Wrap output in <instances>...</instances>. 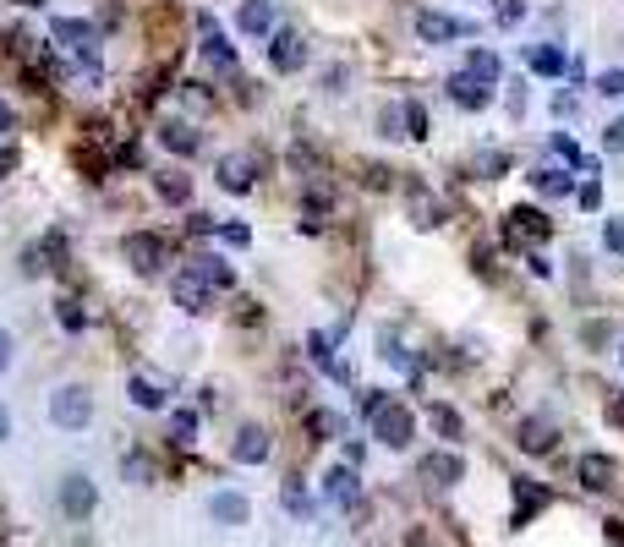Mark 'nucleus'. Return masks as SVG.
<instances>
[{
  "label": "nucleus",
  "mask_w": 624,
  "mask_h": 547,
  "mask_svg": "<svg viewBox=\"0 0 624 547\" xmlns=\"http://www.w3.org/2000/svg\"><path fill=\"white\" fill-rule=\"evenodd\" d=\"M548 236H553V219L542 208L520 203L504 214V247H531V241H548Z\"/></svg>",
  "instance_id": "f257e3e1"
},
{
  "label": "nucleus",
  "mask_w": 624,
  "mask_h": 547,
  "mask_svg": "<svg viewBox=\"0 0 624 547\" xmlns=\"http://www.w3.org/2000/svg\"><path fill=\"white\" fill-rule=\"evenodd\" d=\"M121 258L132 263L137 274H159V269H165V258H170V241L154 236V230H132V236L121 241Z\"/></svg>",
  "instance_id": "f03ea898"
},
{
  "label": "nucleus",
  "mask_w": 624,
  "mask_h": 547,
  "mask_svg": "<svg viewBox=\"0 0 624 547\" xmlns=\"http://www.w3.org/2000/svg\"><path fill=\"white\" fill-rule=\"evenodd\" d=\"M88 416H94V400H88L83 383H61V389L50 394V422L55 427H88Z\"/></svg>",
  "instance_id": "7ed1b4c3"
},
{
  "label": "nucleus",
  "mask_w": 624,
  "mask_h": 547,
  "mask_svg": "<svg viewBox=\"0 0 624 547\" xmlns=\"http://www.w3.org/2000/svg\"><path fill=\"white\" fill-rule=\"evenodd\" d=\"M50 39L61 44V50L83 55V61H94V55H99V28H94V22H83V17H55Z\"/></svg>",
  "instance_id": "20e7f679"
},
{
  "label": "nucleus",
  "mask_w": 624,
  "mask_h": 547,
  "mask_svg": "<svg viewBox=\"0 0 624 547\" xmlns=\"http://www.w3.org/2000/svg\"><path fill=\"white\" fill-rule=\"evenodd\" d=\"M477 22L471 17H444V11H416V39L422 44H449V39H471Z\"/></svg>",
  "instance_id": "39448f33"
},
{
  "label": "nucleus",
  "mask_w": 624,
  "mask_h": 547,
  "mask_svg": "<svg viewBox=\"0 0 624 547\" xmlns=\"http://www.w3.org/2000/svg\"><path fill=\"white\" fill-rule=\"evenodd\" d=\"M411 433H416V416L406 411V405H395V400H389L384 411L373 416V438H378L384 449H406Z\"/></svg>",
  "instance_id": "423d86ee"
},
{
  "label": "nucleus",
  "mask_w": 624,
  "mask_h": 547,
  "mask_svg": "<svg viewBox=\"0 0 624 547\" xmlns=\"http://www.w3.org/2000/svg\"><path fill=\"white\" fill-rule=\"evenodd\" d=\"M416 476H422L427 487H455L460 476H466V460H460V455H449V449H433V455H422V460H416Z\"/></svg>",
  "instance_id": "0eeeda50"
},
{
  "label": "nucleus",
  "mask_w": 624,
  "mask_h": 547,
  "mask_svg": "<svg viewBox=\"0 0 624 547\" xmlns=\"http://www.w3.org/2000/svg\"><path fill=\"white\" fill-rule=\"evenodd\" d=\"M515 444H520V455H553V449H559V427H553L548 416H526Z\"/></svg>",
  "instance_id": "6e6552de"
},
{
  "label": "nucleus",
  "mask_w": 624,
  "mask_h": 547,
  "mask_svg": "<svg viewBox=\"0 0 624 547\" xmlns=\"http://www.w3.org/2000/svg\"><path fill=\"white\" fill-rule=\"evenodd\" d=\"M94 504H99V487L88 482L83 471H77V476H66V482H61V509H66L72 520H88V515H94Z\"/></svg>",
  "instance_id": "1a4fd4ad"
},
{
  "label": "nucleus",
  "mask_w": 624,
  "mask_h": 547,
  "mask_svg": "<svg viewBox=\"0 0 624 547\" xmlns=\"http://www.w3.org/2000/svg\"><path fill=\"white\" fill-rule=\"evenodd\" d=\"M170 290H176V307H181V312H203L208 301H214V285H208L198 269H181Z\"/></svg>",
  "instance_id": "9d476101"
},
{
  "label": "nucleus",
  "mask_w": 624,
  "mask_h": 547,
  "mask_svg": "<svg viewBox=\"0 0 624 547\" xmlns=\"http://www.w3.org/2000/svg\"><path fill=\"white\" fill-rule=\"evenodd\" d=\"M214 176H219V186H225V192H247V186L258 181V154H225Z\"/></svg>",
  "instance_id": "9b49d317"
},
{
  "label": "nucleus",
  "mask_w": 624,
  "mask_h": 547,
  "mask_svg": "<svg viewBox=\"0 0 624 547\" xmlns=\"http://www.w3.org/2000/svg\"><path fill=\"white\" fill-rule=\"evenodd\" d=\"M269 66H274V72H302V66H307V44H302V33H274V44H269Z\"/></svg>",
  "instance_id": "f8f14e48"
},
{
  "label": "nucleus",
  "mask_w": 624,
  "mask_h": 547,
  "mask_svg": "<svg viewBox=\"0 0 624 547\" xmlns=\"http://www.w3.org/2000/svg\"><path fill=\"white\" fill-rule=\"evenodd\" d=\"M510 487H515V515H510V526H526L537 509H548V493H542L531 476H510Z\"/></svg>",
  "instance_id": "ddd939ff"
},
{
  "label": "nucleus",
  "mask_w": 624,
  "mask_h": 547,
  "mask_svg": "<svg viewBox=\"0 0 624 547\" xmlns=\"http://www.w3.org/2000/svg\"><path fill=\"white\" fill-rule=\"evenodd\" d=\"M230 455H236L241 465H263V460H269V433H263L258 422H247L236 433V444H230Z\"/></svg>",
  "instance_id": "4468645a"
},
{
  "label": "nucleus",
  "mask_w": 624,
  "mask_h": 547,
  "mask_svg": "<svg viewBox=\"0 0 624 547\" xmlns=\"http://www.w3.org/2000/svg\"><path fill=\"white\" fill-rule=\"evenodd\" d=\"M614 476H619V465L608 455H581V487H586V493H608Z\"/></svg>",
  "instance_id": "2eb2a0df"
},
{
  "label": "nucleus",
  "mask_w": 624,
  "mask_h": 547,
  "mask_svg": "<svg viewBox=\"0 0 624 547\" xmlns=\"http://www.w3.org/2000/svg\"><path fill=\"white\" fill-rule=\"evenodd\" d=\"M323 498H334V504H356V498H362V482H356L351 465H334V471L323 476Z\"/></svg>",
  "instance_id": "dca6fc26"
},
{
  "label": "nucleus",
  "mask_w": 624,
  "mask_h": 547,
  "mask_svg": "<svg viewBox=\"0 0 624 547\" xmlns=\"http://www.w3.org/2000/svg\"><path fill=\"white\" fill-rule=\"evenodd\" d=\"M159 143H165L170 154L187 159V154H198V148H203V132H192L187 121H165V126H159Z\"/></svg>",
  "instance_id": "f3484780"
},
{
  "label": "nucleus",
  "mask_w": 624,
  "mask_h": 547,
  "mask_svg": "<svg viewBox=\"0 0 624 547\" xmlns=\"http://www.w3.org/2000/svg\"><path fill=\"white\" fill-rule=\"evenodd\" d=\"M208 509H214L219 526H247V515H252V504L241 493H214V498H208Z\"/></svg>",
  "instance_id": "a211bd4d"
},
{
  "label": "nucleus",
  "mask_w": 624,
  "mask_h": 547,
  "mask_svg": "<svg viewBox=\"0 0 624 547\" xmlns=\"http://www.w3.org/2000/svg\"><path fill=\"white\" fill-rule=\"evenodd\" d=\"M466 77H471V83H482V88H493L504 77V61L493 50H471L466 55Z\"/></svg>",
  "instance_id": "6ab92c4d"
},
{
  "label": "nucleus",
  "mask_w": 624,
  "mask_h": 547,
  "mask_svg": "<svg viewBox=\"0 0 624 547\" xmlns=\"http://www.w3.org/2000/svg\"><path fill=\"white\" fill-rule=\"evenodd\" d=\"M449 99H455L460 110H488V99H493V93L482 88V83H471V77L460 72V77H449Z\"/></svg>",
  "instance_id": "aec40b11"
},
{
  "label": "nucleus",
  "mask_w": 624,
  "mask_h": 547,
  "mask_svg": "<svg viewBox=\"0 0 624 547\" xmlns=\"http://www.w3.org/2000/svg\"><path fill=\"white\" fill-rule=\"evenodd\" d=\"M241 33H274V0H247V6L236 11Z\"/></svg>",
  "instance_id": "412c9836"
},
{
  "label": "nucleus",
  "mask_w": 624,
  "mask_h": 547,
  "mask_svg": "<svg viewBox=\"0 0 624 547\" xmlns=\"http://www.w3.org/2000/svg\"><path fill=\"white\" fill-rule=\"evenodd\" d=\"M438 203H433V192H427V186H411V225L416 230H438Z\"/></svg>",
  "instance_id": "4be33fe9"
},
{
  "label": "nucleus",
  "mask_w": 624,
  "mask_h": 547,
  "mask_svg": "<svg viewBox=\"0 0 624 547\" xmlns=\"http://www.w3.org/2000/svg\"><path fill=\"white\" fill-rule=\"evenodd\" d=\"M526 61H531V72H537V77H559L564 66H570V61H564V50H559V44H531V55H526Z\"/></svg>",
  "instance_id": "5701e85b"
},
{
  "label": "nucleus",
  "mask_w": 624,
  "mask_h": 547,
  "mask_svg": "<svg viewBox=\"0 0 624 547\" xmlns=\"http://www.w3.org/2000/svg\"><path fill=\"white\" fill-rule=\"evenodd\" d=\"M154 186H159L165 203H187V197H192V181L181 176V170H154Z\"/></svg>",
  "instance_id": "b1692460"
},
{
  "label": "nucleus",
  "mask_w": 624,
  "mask_h": 547,
  "mask_svg": "<svg viewBox=\"0 0 624 547\" xmlns=\"http://www.w3.org/2000/svg\"><path fill=\"white\" fill-rule=\"evenodd\" d=\"M126 394H132L137 411H159V405H165V389H159L154 378H132V383H126Z\"/></svg>",
  "instance_id": "393cba45"
},
{
  "label": "nucleus",
  "mask_w": 624,
  "mask_h": 547,
  "mask_svg": "<svg viewBox=\"0 0 624 547\" xmlns=\"http://www.w3.org/2000/svg\"><path fill=\"white\" fill-rule=\"evenodd\" d=\"M198 433H203V416L198 411H176V416H170V438H176L181 449L198 444Z\"/></svg>",
  "instance_id": "a878e982"
},
{
  "label": "nucleus",
  "mask_w": 624,
  "mask_h": 547,
  "mask_svg": "<svg viewBox=\"0 0 624 547\" xmlns=\"http://www.w3.org/2000/svg\"><path fill=\"white\" fill-rule=\"evenodd\" d=\"M192 269H198L203 279H208V285H214V290H230V285H236V274H230V263L225 258H214V252H208V258H198V263H192Z\"/></svg>",
  "instance_id": "bb28decb"
},
{
  "label": "nucleus",
  "mask_w": 624,
  "mask_h": 547,
  "mask_svg": "<svg viewBox=\"0 0 624 547\" xmlns=\"http://www.w3.org/2000/svg\"><path fill=\"white\" fill-rule=\"evenodd\" d=\"M531 181H537V192H542V197H570V192H575V181L564 176V170H537Z\"/></svg>",
  "instance_id": "cd10ccee"
},
{
  "label": "nucleus",
  "mask_w": 624,
  "mask_h": 547,
  "mask_svg": "<svg viewBox=\"0 0 624 547\" xmlns=\"http://www.w3.org/2000/svg\"><path fill=\"white\" fill-rule=\"evenodd\" d=\"M203 55H208V66H219V72H230V66H236V50H230L219 33H203Z\"/></svg>",
  "instance_id": "c85d7f7f"
},
{
  "label": "nucleus",
  "mask_w": 624,
  "mask_h": 547,
  "mask_svg": "<svg viewBox=\"0 0 624 547\" xmlns=\"http://www.w3.org/2000/svg\"><path fill=\"white\" fill-rule=\"evenodd\" d=\"M427 422H433L438 438H460V416L449 411V405H427Z\"/></svg>",
  "instance_id": "c756f323"
},
{
  "label": "nucleus",
  "mask_w": 624,
  "mask_h": 547,
  "mask_svg": "<svg viewBox=\"0 0 624 547\" xmlns=\"http://www.w3.org/2000/svg\"><path fill=\"white\" fill-rule=\"evenodd\" d=\"M307 433H312V438H340L345 422H340L334 411H312V416H307Z\"/></svg>",
  "instance_id": "7c9ffc66"
},
{
  "label": "nucleus",
  "mask_w": 624,
  "mask_h": 547,
  "mask_svg": "<svg viewBox=\"0 0 624 547\" xmlns=\"http://www.w3.org/2000/svg\"><path fill=\"white\" fill-rule=\"evenodd\" d=\"M400 115H406V137H416V143H422V137H427V110H422L416 99H406V104H400Z\"/></svg>",
  "instance_id": "2f4dec72"
},
{
  "label": "nucleus",
  "mask_w": 624,
  "mask_h": 547,
  "mask_svg": "<svg viewBox=\"0 0 624 547\" xmlns=\"http://www.w3.org/2000/svg\"><path fill=\"white\" fill-rule=\"evenodd\" d=\"M121 471H126V482H137V487H143V482H154V460H148V455H126Z\"/></svg>",
  "instance_id": "473e14b6"
},
{
  "label": "nucleus",
  "mask_w": 624,
  "mask_h": 547,
  "mask_svg": "<svg viewBox=\"0 0 624 547\" xmlns=\"http://www.w3.org/2000/svg\"><path fill=\"white\" fill-rule=\"evenodd\" d=\"M493 17H499L504 28H515V22L526 17V0H493Z\"/></svg>",
  "instance_id": "72a5a7b5"
},
{
  "label": "nucleus",
  "mask_w": 624,
  "mask_h": 547,
  "mask_svg": "<svg viewBox=\"0 0 624 547\" xmlns=\"http://www.w3.org/2000/svg\"><path fill=\"white\" fill-rule=\"evenodd\" d=\"M592 88L603 93V99H624V72H603V77H597Z\"/></svg>",
  "instance_id": "f704fd0d"
},
{
  "label": "nucleus",
  "mask_w": 624,
  "mask_h": 547,
  "mask_svg": "<svg viewBox=\"0 0 624 547\" xmlns=\"http://www.w3.org/2000/svg\"><path fill=\"white\" fill-rule=\"evenodd\" d=\"M603 241H608V252H614V258H624V219H608Z\"/></svg>",
  "instance_id": "c9c22d12"
},
{
  "label": "nucleus",
  "mask_w": 624,
  "mask_h": 547,
  "mask_svg": "<svg viewBox=\"0 0 624 547\" xmlns=\"http://www.w3.org/2000/svg\"><path fill=\"white\" fill-rule=\"evenodd\" d=\"M477 170H482V176H504V170H510V154H482Z\"/></svg>",
  "instance_id": "e433bc0d"
},
{
  "label": "nucleus",
  "mask_w": 624,
  "mask_h": 547,
  "mask_svg": "<svg viewBox=\"0 0 624 547\" xmlns=\"http://www.w3.org/2000/svg\"><path fill=\"white\" fill-rule=\"evenodd\" d=\"M575 197H581V208H603V181H586V186H575Z\"/></svg>",
  "instance_id": "4c0bfd02"
},
{
  "label": "nucleus",
  "mask_w": 624,
  "mask_h": 547,
  "mask_svg": "<svg viewBox=\"0 0 624 547\" xmlns=\"http://www.w3.org/2000/svg\"><path fill=\"white\" fill-rule=\"evenodd\" d=\"M55 318H61V329H83V312H77V301H61V307H55Z\"/></svg>",
  "instance_id": "58836bf2"
},
{
  "label": "nucleus",
  "mask_w": 624,
  "mask_h": 547,
  "mask_svg": "<svg viewBox=\"0 0 624 547\" xmlns=\"http://www.w3.org/2000/svg\"><path fill=\"white\" fill-rule=\"evenodd\" d=\"M603 148H608V154H624V115H619V121L603 132Z\"/></svg>",
  "instance_id": "ea45409f"
},
{
  "label": "nucleus",
  "mask_w": 624,
  "mask_h": 547,
  "mask_svg": "<svg viewBox=\"0 0 624 547\" xmlns=\"http://www.w3.org/2000/svg\"><path fill=\"white\" fill-rule=\"evenodd\" d=\"M384 132L389 137H406V115H400V104H389V110H384Z\"/></svg>",
  "instance_id": "a19ab883"
},
{
  "label": "nucleus",
  "mask_w": 624,
  "mask_h": 547,
  "mask_svg": "<svg viewBox=\"0 0 624 547\" xmlns=\"http://www.w3.org/2000/svg\"><path fill=\"white\" fill-rule=\"evenodd\" d=\"M214 236H225L230 247H247V241H252V230H247V225H219Z\"/></svg>",
  "instance_id": "79ce46f5"
},
{
  "label": "nucleus",
  "mask_w": 624,
  "mask_h": 547,
  "mask_svg": "<svg viewBox=\"0 0 624 547\" xmlns=\"http://www.w3.org/2000/svg\"><path fill=\"white\" fill-rule=\"evenodd\" d=\"M285 504H291L296 515H312V498L302 493V487H291V493H285Z\"/></svg>",
  "instance_id": "37998d69"
},
{
  "label": "nucleus",
  "mask_w": 624,
  "mask_h": 547,
  "mask_svg": "<svg viewBox=\"0 0 624 547\" xmlns=\"http://www.w3.org/2000/svg\"><path fill=\"white\" fill-rule=\"evenodd\" d=\"M608 422L624 427V394H614V400H608Z\"/></svg>",
  "instance_id": "c03bdc74"
},
{
  "label": "nucleus",
  "mask_w": 624,
  "mask_h": 547,
  "mask_svg": "<svg viewBox=\"0 0 624 547\" xmlns=\"http://www.w3.org/2000/svg\"><path fill=\"white\" fill-rule=\"evenodd\" d=\"M11 351H17V345H11V334H6V329H0V372H6V367H11Z\"/></svg>",
  "instance_id": "a18cd8bd"
},
{
  "label": "nucleus",
  "mask_w": 624,
  "mask_h": 547,
  "mask_svg": "<svg viewBox=\"0 0 624 547\" xmlns=\"http://www.w3.org/2000/svg\"><path fill=\"white\" fill-rule=\"evenodd\" d=\"M608 542H614V547H624V526H619V520H608Z\"/></svg>",
  "instance_id": "49530a36"
},
{
  "label": "nucleus",
  "mask_w": 624,
  "mask_h": 547,
  "mask_svg": "<svg viewBox=\"0 0 624 547\" xmlns=\"http://www.w3.org/2000/svg\"><path fill=\"white\" fill-rule=\"evenodd\" d=\"M11 438V416H6V405H0V444Z\"/></svg>",
  "instance_id": "de8ad7c7"
},
{
  "label": "nucleus",
  "mask_w": 624,
  "mask_h": 547,
  "mask_svg": "<svg viewBox=\"0 0 624 547\" xmlns=\"http://www.w3.org/2000/svg\"><path fill=\"white\" fill-rule=\"evenodd\" d=\"M0 132H11V110H6V104H0Z\"/></svg>",
  "instance_id": "09e8293b"
},
{
  "label": "nucleus",
  "mask_w": 624,
  "mask_h": 547,
  "mask_svg": "<svg viewBox=\"0 0 624 547\" xmlns=\"http://www.w3.org/2000/svg\"><path fill=\"white\" fill-rule=\"evenodd\" d=\"M619 362H624V345H619Z\"/></svg>",
  "instance_id": "8fccbe9b"
}]
</instances>
